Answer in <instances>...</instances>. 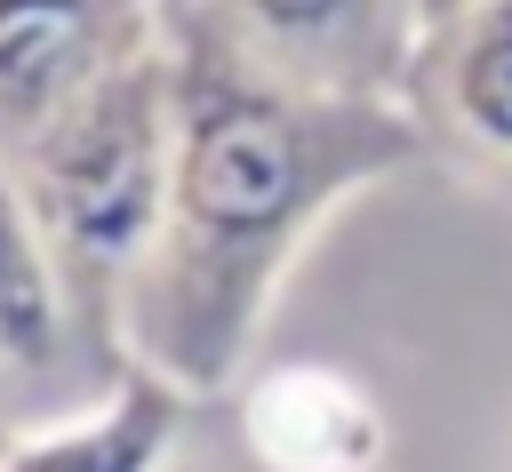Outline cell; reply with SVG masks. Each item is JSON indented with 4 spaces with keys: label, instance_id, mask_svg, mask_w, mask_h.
<instances>
[{
    "label": "cell",
    "instance_id": "obj_1",
    "mask_svg": "<svg viewBox=\"0 0 512 472\" xmlns=\"http://www.w3.org/2000/svg\"><path fill=\"white\" fill-rule=\"evenodd\" d=\"M176 184L152 256L120 296V352L176 392H224L296 264V248L368 184L408 176L432 128L408 96L320 88L240 48L192 0H168Z\"/></svg>",
    "mask_w": 512,
    "mask_h": 472
},
{
    "label": "cell",
    "instance_id": "obj_2",
    "mask_svg": "<svg viewBox=\"0 0 512 472\" xmlns=\"http://www.w3.org/2000/svg\"><path fill=\"white\" fill-rule=\"evenodd\" d=\"M16 160V184L56 240V264L96 320V336L120 352V296L136 264L152 256L168 224V184H176V64L168 40L88 88L56 128H40Z\"/></svg>",
    "mask_w": 512,
    "mask_h": 472
},
{
    "label": "cell",
    "instance_id": "obj_3",
    "mask_svg": "<svg viewBox=\"0 0 512 472\" xmlns=\"http://www.w3.org/2000/svg\"><path fill=\"white\" fill-rule=\"evenodd\" d=\"M168 40V0H0V152Z\"/></svg>",
    "mask_w": 512,
    "mask_h": 472
},
{
    "label": "cell",
    "instance_id": "obj_4",
    "mask_svg": "<svg viewBox=\"0 0 512 472\" xmlns=\"http://www.w3.org/2000/svg\"><path fill=\"white\" fill-rule=\"evenodd\" d=\"M0 368L24 400L80 384V376L96 392L128 376V352H112L96 336V320L80 312V296L56 264V240L40 232L8 152H0Z\"/></svg>",
    "mask_w": 512,
    "mask_h": 472
},
{
    "label": "cell",
    "instance_id": "obj_5",
    "mask_svg": "<svg viewBox=\"0 0 512 472\" xmlns=\"http://www.w3.org/2000/svg\"><path fill=\"white\" fill-rule=\"evenodd\" d=\"M216 16L240 48L264 64L320 80V88H408L416 48H424V8L416 0H192Z\"/></svg>",
    "mask_w": 512,
    "mask_h": 472
},
{
    "label": "cell",
    "instance_id": "obj_6",
    "mask_svg": "<svg viewBox=\"0 0 512 472\" xmlns=\"http://www.w3.org/2000/svg\"><path fill=\"white\" fill-rule=\"evenodd\" d=\"M240 432L264 472H384V400L328 360H272L240 392Z\"/></svg>",
    "mask_w": 512,
    "mask_h": 472
},
{
    "label": "cell",
    "instance_id": "obj_7",
    "mask_svg": "<svg viewBox=\"0 0 512 472\" xmlns=\"http://www.w3.org/2000/svg\"><path fill=\"white\" fill-rule=\"evenodd\" d=\"M408 88L432 136H456L464 152L512 168V0H472L440 16L416 48Z\"/></svg>",
    "mask_w": 512,
    "mask_h": 472
},
{
    "label": "cell",
    "instance_id": "obj_8",
    "mask_svg": "<svg viewBox=\"0 0 512 472\" xmlns=\"http://www.w3.org/2000/svg\"><path fill=\"white\" fill-rule=\"evenodd\" d=\"M184 400L192 392H176L168 376L128 360V376L112 392H96L80 416L16 432L0 472H168L176 432H184Z\"/></svg>",
    "mask_w": 512,
    "mask_h": 472
},
{
    "label": "cell",
    "instance_id": "obj_9",
    "mask_svg": "<svg viewBox=\"0 0 512 472\" xmlns=\"http://www.w3.org/2000/svg\"><path fill=\"white\" fill-rule=\"evenodd\" d=\"M16 408H24V392H16L8 368H0V456H8V440H16Z\"/></svg>",
    "mask_w": 512,
    "mask_h": 472
},
{
    "label": "cell",
    "instance_id": "obj_10",
    "mask_svg": "<svg viewBox=\"0 0 512 472\" xmlns=\"http://www.w3.org/2000/svg\"><path fill=\"white\" fill-rule=\"evenodd\" d=\"M416 8H424V32H432L440 16H456V8H472V0H416Z\"/></svg>",
    "mask_w": 512,
    "mask_h": 472
}]
</instances>
